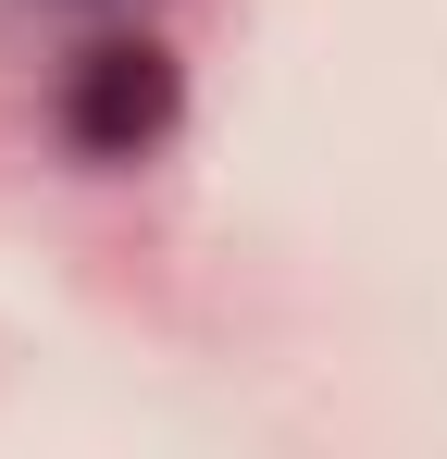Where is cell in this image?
Returning a JSON list of instances; mask_svg holds the SVG:
<instances>
[{"mask_svg":"<svg viewBox=\"0 0 447 459\" xmlns=\"http://www.w3.org/2000/svg\"><path fill=\"white\" fill-rule=\"evenodd\" d=\"M162 125H174V50H149V38H100V50L63 75V137H74L87 161H137Z\"/></svg>","mask_w":447,"mask_h":459,"instance_id":"cell-1","label":"cell"}]
</instances>
